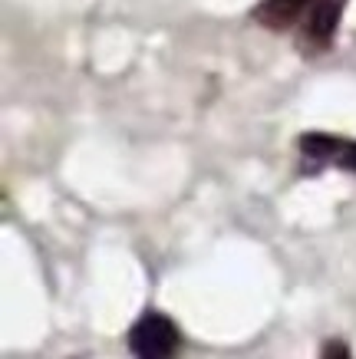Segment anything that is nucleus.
I'll return each instance as SVG.
<instances>
[{
    "instance_id": "1",
    "label": "nucleus",
    "mask_w": 356,
    "mask_h": 359,
    "mask_svg": "<svg viewBox=\"0 0 356 359\" xmlns=\"http://www.w3.org/2000/svg\"><path fill=\"white\" fill-rule=\"evenodd\" d=\"M129 349L136 359H172L178 349L175 320L165 313H145L129 330Z\"/></svg>"
},
{
    "instance_id": "2",
    "label": "nucleus",
    "mask_w": 356,
    "mask_h": 359,
    "mask_svg": "<svg viewBox=\"0 0 356 359\" xmlns=\"http://www.w3.org/2000/svg\"><path fill=\"white\" fill-rule=\"evenodd\" d=\"M340 13H343V0H310L303 13V36L317 46H327L340 27Z\"/></svg>"
},
{
    "instance_id": "3",
    "label": "nucleus",
    "mask_w": 356,
    "mask_h": 359,
    "mask_svg": "<svg viewBox=\"0 0 356 359\" xmlns=\"http://www.w3.org/2000/svg\"><path fill=\"white\" fill-rule=\"evenodd\" d=\"M307 7L310 0H261L254 7V20L268 30H287L297 20H303Z\"/></svg>"
},
{
    "instance_id": "4",
    "label": "nucleus",
    "mask_w": 356,
    "mask_h": 359,
    "mask_svg": "<svg viewBox=\"0 0 356 359\" xmlns=\"http://www.w3.org/2000/svg\"><path fill=\"white\" fill-rule=\"evenodd\" d=\"M343 139L336 135H327V132H307L301 139V152L313 162H336V152H340Z\"/></svg>"
},
{
    "instance_id": "5",
    "label": "nucleus",
    "mask_w": 356,
    "mask_h": 359,
    "mask_svg": "<svg viewBox=\"0 0 356 359\" xmlns=\"http://www.w3.org/2000/svg\"><path fill=\"white\" fill-rule=\"evenodd\" d=\"M336 165L346 168V172H356V142H346L340 145V152H336Z\"/></svg>"
},
{
    "instance_id": "6",
    "label": "nucleus",
    "mask_w": 356,
    "mask_h": 359,
    "mask_svg": "<svg viewBox=\"0 0 356 359\" xmlns=\"http://www.w3.org/2000/svg\"><path fill=\"white\" fill-rule=\"evenodd\" d=\"M320 359H353V353H350V346L343 339H330L324 346V353H320Z\"/></svg>"
}]
</instances>
